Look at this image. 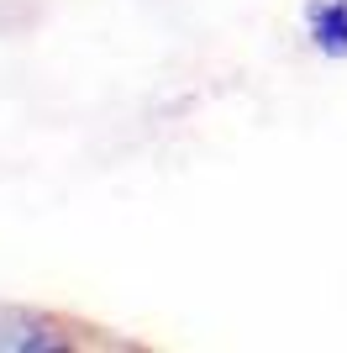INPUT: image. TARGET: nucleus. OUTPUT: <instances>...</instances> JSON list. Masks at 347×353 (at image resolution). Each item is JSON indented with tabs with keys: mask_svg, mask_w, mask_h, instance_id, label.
<instances>
[{
	"mask_svg": "<svg viewBox=\"0 0 347 353\" xmlns=\"http://www.w3.org/2000/svg\"><path fill=\"white\" fill-rule=\"evenodd\" d=\"M305 37L326 59H347V0H311L305 6Z\"/></svg>",
	"mask_w": 347,
	"mask_h": 353,
	"instance_id": "nucleus-1",
	"label": "nucleus"
},
{
	"mask_svg": "<svg viewBox=\"0 0 347 353\" xmlns=\"http://www.w3.org/2000/svg\"><path fill=\"white\" fill-rule=\"evenodd\" d=\"M0 348H63V338H48L37 322L27 316H11V332L0 327Z\"/></svg>",
	"mask_w": 347,
	"mask_h": 353,
	"instance_id": "nucleus-2",
	"label": "nucleus"
}]
</instances>
